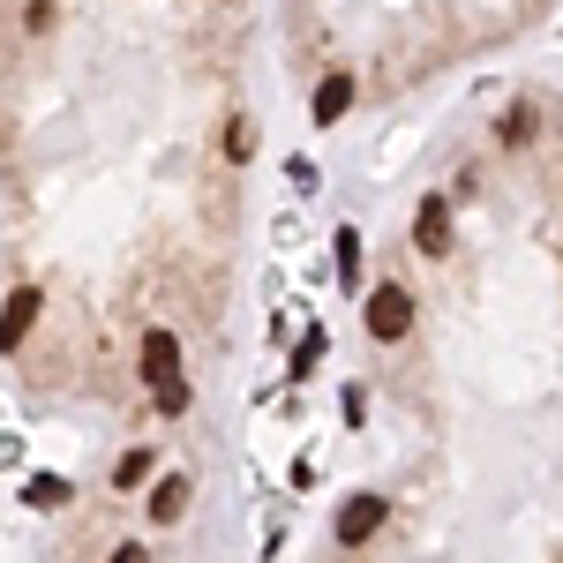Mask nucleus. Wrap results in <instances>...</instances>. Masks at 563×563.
Wrapping results in <instances>:
<instances>
[{"label": "nucleus", "mask_w": 563, "mask_h": 563, "mask_svg": "<svg viewBox=\"0 0 563 563\" xmlns=\"http://www.w3.org/2000/svg\"><path fill=\"white\" fill-rule=\"evenodd\" d=\"M346 106H353V76H323L308 113H316V129H331V121H346Z\"/></svg>", "instance_id": "obj_6"}, {"label": "nucleus", "mask_w": 563, "mask_h": 563, "mask_svg": "<svg viewBox=\"0 0 563 563\" xmlns=\"http://www.w3.org/2000/svg\"><path fill=\"white\" fill-rule=\"evenodd\" d=\"M225 158H233V166H249V158H256V129H249V121H233V129H225Z\"/></svg>", "instance_id": "obj_12"}, {"label": "nucleus", "mask_w": 563, "mask_h": 563, "mask_svg": "<svg viewBox=\"0 0 563 563\" xmlns=\"http://www.w3.org/2000/svg\"><path fill=\"white\" fill-rule=\"evenodd\" d=\"M361 323H368V339H406V331H413V294H406V286H376V294H368V308H361Z\"/></svg>", "instance_id": "obj_1"}, {"label": "nucleus", "mask_w": 563, "mask_h": 563, "mask_svg": "<svg viewBox=\"0 0 563 563\" xmlns=\"http://www.w3.org/2000/svg\"><path fill=\"white\" fill-rule=\"evenodd\" d=\"M339 278H346V286H361V233H339Z\"/></svg>", "instance_id": "obj_11"}, {"label": "nucleus", "mask_w": 563, "mask_h": 563, "mask_svg": "<svg viewBox=\"0 0 563 563\" xmlns=\"http://www.w3.org/2000/svg\"><path fill=\"white\" fill-rule=\"evenodd\" d=\"M180 511H188V481L166 474V481H158V496H151V519H158V526H174Z\"/></svg>", "instance_id": "obj_7"}, {"label": "nucleus", "mask_w": 563, "mask_h": 563, "mask_svg": "<svg viewBox=\"0 0 563 563\" xmlns=\"http://www.w3.org/2000/svg\"><path fill=\"white\" fill-rule=\"evenodd\" d=\"M23 496H31V504H38V511H60V504H68V481L38 474V481H31V488H23Z\"/></svg>", "instance_id": "obj_8"}, {"label": "nucleus", "mask_w": 563, "mask_h": 563, "mask_svg": "<svg viewBox=\"0 0 563 563\" xmlns=\"http://www.w3.org/2000/svg\"><path fill=\"white\" fill-rule=\"evenodd\" d=\"M376 526H384V496H346L331 533H339V549H361V541H368Z\"/></svg>", "instance_id": "obj_2"}, {"label": "nucleus", "mask_w": 563, "mask_h": 563, "mask_svg": "<svg viewBox=\"0 0 563 563\" xmlns=\"http://www.w3.org/2000/svg\"><path fill=\"white\" fill-rule=\"evenodd\" d=\"M31 323H38V286H15V294L0 301V346L15 353L23 339H31Z\"/></svg>", "instance_id": "obj_4"}, {"label": "nucleus", "mask_w": 563, "mask_h": 563, "mask_svg": "<svg viewBox=\"0 0 563 563\" xmlns=\"http://www.w3.org/2000/svg\"><path fill=\"white\" fill-rule=\"evenodd\" d=\"M180 376V339L174 331H143V384H166Z\"/></svg>", "instance_id": "obj_5"}, {"label": "nucleus", "mask_w": 563, "mask_h": 563, "mask_svg": "<svg viewBox=\"0 0 563 563\" xmlns=\"http://www.w3.org/2000/svg\"><path fill=\"white\" fill-rule=\"evenodd\" d=\"M135 481H151V451H129V459L113 466V488H135Z\"/></svg>", "instance_id": "obj_13"}, {"label": "nucleus", "mask_w": 563, "mask_h": 563, "mask_svg": "<svg viewBox=\"0 0 563 563\" xmlns=\"http://www.w3.org/2000/svg\"><path fill=\"white\" fill-rule=\"evenodd\" d=\"M526 135H533V106H511L504 113V143H526Z\"/></svg>", "instance_id": "obj_14"}, {"label": "nucleus", "mask_w": 563, "mask_h": 563, "mask_svg": "<svg viewBox=\"0 0 563 563\" xmlns=\"http://www.w3.org/2000/svg\"><path fill=\"white\" fill-rule=\"evenodd\" d=\"M413 249H421V256H443V249H451V196H429V203L413 211Z\"/></svg>", "instance_id": "obj_3"}, {"label": "nucleus", "mask_w": 563, "mask_h": 563, "mask_svg": "<svg viewBox=\"0 0 563 563\" xmlns=\"http://www.w3.org/2000/svg\"><path fill=\"white\" fill-rule=\"evenodd\" d=\"M323 346H331V339H323V323H316V331H308L301 346H294V376H316V361H323Z\"/></svg>", "instance_id": "obj_9"}, {"label": "nucleus", "mask_w": 563, "mask_h": 563, "mask_svg": "<svg viewBox=\"0 0 563 563\" xmlns=\"http://www.w3.org/2000/svg\"><path fill=\"white\" fill-rule=\"evenodd\" d=\"M151 398H158V413H188V398H196V390L180 384V376H166V384H151Z\"/></svg>", "instance_id": "obj_10"}]
</instances>
